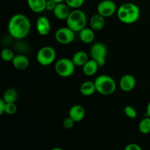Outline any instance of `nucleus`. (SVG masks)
<instances>
[{"label": "nucleus", "instance_id": "412c9836", "mask_svg": "<svg viewBox=\"0 0 150 150\" xmlns=\"http://www.w3.org/2000/svg\"><path fill=\"white\" fill-rule=\"evenodd\" d=\"M18 98V93L15 88H7L3 94L2 99L6 103H16Z\"/></svg>", "mask_w": 150, "mask_h": 150}, {"label": "nucleus", "instance_id": "393cba45", "mask_svg": "<svg viewBox=\"0 0 150 150\" xmlns=\"http://www.w3.org/2000/svg\"><path fill=\"white\" fill-rule=\"evenodd\" d=\"M85 0H65L64 2L67 4L70 8L76 10L79 9L83 4H84Z\"/></svg>", "mask_w": 150, "mask_h": 150}, {"label": "nucleus", "instance_id": "1a4fd4ad", "mask_svg": "<svg viewBox=\"0 0 150 150\" xmlns=\"http://www.w3.org/2000/svg\"><path fill=\"white\" fill-rule=\"evenodd\" d=\"M117 7L116 3L112 0H103L97 7V13L101 15L104 18H108L112 16L117 13Z\"/></svg>", "mask_w": 150, "mask_h": 150}, {"label": "nucleus", "instance_id": "4468645a", "mask_svg": "<svg viewBox=\"0 0 150 150\" xmlns=\"http://www.w3.org/2000/svg\"><path fill=\"white\" fill-rule=\"evenodd\" d=\"M12 64L17 70L23 71L29 67V60L28 57L23 54H17L12 60Z\"/></svg>", "mask_w": 150, "mask_h": 150}, {"label": "nucleus", "instance_id": "4be33fe9", "mask_svg": "<svg viewBox=\"0 0 150 150\" xmlns=\"http://www.w3.org/2000/svg\"><path fill=\"white\" fill-rule=\"evenodd\" d=\"M139 130L144 135L150 133V117L146 116L139 122Z\"/></svg>", "mask_w": 150, "mask_h": 150}, {"label": "nucleus", "instance_id": "f03ea898", "mask_svg": "<svg viewBox=\"0 0 150 150\" xmlns=\"http://www.w3.org/2000/svg\"><path fill=\"white\" fill-rule=\"evenodd\" d=\"M119 20L125 24H132L137 21L141 16V10L137 4L125 2L120 6L117 11Z\"/></svg>", "mask_w": 150, "mask_h": 150}, {"label": "nucleus", "instance_id": "f257e3e1", "mask_svg": "<svg viewBox=\"0 0 150 150\" xmlns=\"http://www.w3.org/2000/svg\"><path fill=\"white\" fill-rule=\"evenodd\" d=\"M7 29L10 36L17 40L23 39L31 31V22L25 15L16 13L10 18Z\"/></svg>", "mask_w": 150, "mask_h": 150}, {"label": "nucleus", "instance_id": "7ed1b4c3", "mask_svg": "<svg viewBox=\"0 0 150 150\" xmlns=\"http://www.w3.org/2000/svg\"><path fill=\"white\" fill-rule=\"evenodd\" d=\"M95 85L97 92L103 96H110L117 89V83L111 76L107 74H100L95 78Z\"/></svg>", "mask_w": 150, "mask_h": 150}, {"label": "nucleus", "instance_id": "7c9ffc66", "mask_svg": "<svg viewBox=\"0 0 150 150\" xmlns=\"http://www.w3.org/2000/svg\"><path fill=\"white\" fill-rule=\"evenodd\" d=\"M146 116L150 117V101L148 103L147 106H146Z\"/></svg>", "mask_w": 150, "mask_h": 150}, {"label": "nucleus", "instance_id": "f8f14e48", "mask_svg": "<svg viewBox=\"0 0 150 150\" xmlns=\"http://www.w3.org/2000/svg\"><path fill=\"white\" fill-rule=\"evenodd\" d=\"M85 109L80 104H74L69 110L68 116L71 118L75 122H79L85 117Z\"/></svg>", "mask_w": 150, "mask_h": 150}, {"label": "nucleus", "instance_id": "473e14b6", "mask_svg": "<svg viewBox=\"0 0 150 150\" xmlns=\"http://www.w3.org/2000/svg\"><path fill=\"white\" fill-rule=\"evenodd\" d=\"M51 150H64V149H62V148H59V147H55V148L51 149Z\"/></svg>", "mask_w": 150, "mask_h": 150}, {"label": "nucleus", "instance_id": "9d476101", "mask_svg": "<svg viewBox=\"0 0 150 150\" xmlns=\"http://www.w3.org/2000/svg\"><path fill=\"white\" fill-rule=\"evenodd\" d=\"M36 29L38 33L41 36L48 35L51 31V22L45 16H41L36 21Z\"/></svg>", "mask_w": 150, "mask_h": 150}, {"label": "nucleus", "instance_id": "2eb2a0df", "mask_svg": "<svg viewBox=\"0 0 150 150\" xmlns=\"http://www.w3.org/2000/svg\"><path fill=\"white\" fill-rule=\"evenodd\" d=\"M89 25L94 31L101 30L103 29L105 25V18L97 13L90 18Z\"/></svg>", "mask_w": 150, "mask_h": 150}, {"label": "nucleus", "instance_id": "20e7f679", "mask_svg": "<svg viewBox=\"0 0 150 150\" xmlns=\"http://www.w3.org/2000/svg\"><path fill=\"white\" fill-rule=\"evenodd\" d=\"M66 22L68 27L73 29L75 32H79L83 28L86 27L87 17L83 10L76 9L71 10Z\"/></svg>", "mask_w": 150, "mask_h": 150}, {"label": "nucleus", "instance_id": "c756f323", "mask_svg": "<svg viewBox=\"0 0 150 150\" xmlns=\"http://www.w3.org/2000/svg\"><path fill=\"white\" fill-rule=\"evenodd\" d=\"M6 102L1 99H0V115H3L4 113V110H5Z\"/></svg>", "mask_w": 150, "mask_h": 150}, {"label": "nucleus", "instance_id": "9b49d317", "mask_svg": "<svg viewBox=\"0 0 150 150\" xmlns=\"http://www.w3.org/2000/svg\"><path fill=\"white\" fill-rule=\"evenodd\" d=\"M136 85V79L132 74H125L120 79L119 85L122 91L125 92H130L133 91Z\"/></svg>", "mask_w": 150, "mask_h": 150}, {"label": "nucleus", "instance_id": "0eeeda50", "mask_svg": "<svg viewBox=\"0 0 150 150\" xmlns=\"http://www.w3.org/2000/svg\"><path fill=\"white\" fill-rule=\"evenodd\" d=\"M108 53L106 46L101 42L95 43L90 49L91 58L95 60L100 67L105 66Z\"/></svg>", "mask_w": 150, "mask_h": 150}, {"label": "nucleus", "instance_id": "b1692460", "mask_svg": "<svg viewBox=\"0 0 150 150\" xmlns=\"http://www.w3.org/2000/svg\"><path fill=\"white\" fill-rule=\"evenodd\" d=\"M124 112H125V114L126 115V116H127V118H129V119H136L138 116V113H137V111H136V108H134L133 106H130V105L125 106L124 109Z\"/></svg>", "mask_w": 150, "mask_h": 150}, {"label": "nucleus", "instance_id": "6ab92c4d", "mask_svg": "<svg viewBox=\"0 0 150 150\" xmlns=\"http://www.w3.org/2000/svg\"><path fill=\"white\" fill-rule=\"evenodd\" d=\"M29 8L32 12L40 13L45 10L47 0H26Z\"/></svg>", "mask_w": 150, "mask_h": 150}, {"label": "nucleus", "instance_id": "cd10ccee", "mask_svg": "<svg viewBox=\"0 0 150 150\" xmlns=\"http://www.w3.org/2000/svg\"><path fill=\"white\" fill-rule=\"evenodd\" d=\"M57 3L53 1V0H47L46 5H45V10L54 12V9L57 7Z\"/></svg>", "mask_w": 150, "mask_h": 150}, {"label": "nucleus", "instance_id": "39448f33", "mask_svg": "<svg viewBox=\"0 0 150 150\" xmlns=\"http://www.w3.org/2000/svg\"><path fill=\"white\" fill-rule=\"evenodd\" d=\"M76 66L72 59L67 57H62L55 63L54 69L56 73L61 77H70L74 74Z\"/></svg>", "mask_w": 150, "mask_h": 150}, {"label": "nucleus", "instance_id": "6e6552de", "mask_svg": "<svg viewBox=\"0 0 150 150\" xmlns=\"http://www.w3.org/2000/svg\"><path fill=\"white\" fill-rule=\"evenodd\" d=\"M55 39L57 42L62 45L70 44L74 41L76 32L67 26L59 27L55 32Z\"/></svg>", "mask_w": 150, "mask_h": 150}, {"label": "nucleus", "instance_id": "c85d7f7f", "mask_svg": "<svg viewBox=\"0 0 150 150\" xmlns=\"http://www.w3.org/2000/svg\"><path fill=\"white\" fill-rule=\"evenodd\" d=\"M124 150H142V146L139 145L138 144H135V143H131L129 144L125 147Z\"/></svg>", "mask_w": 150, "mask_h": 150}, {"label": "nucleus", "instance_id": "5701e85b", "mask_svg": "<svg viewBox=\"0 0 150 150\" xmlns=\"http://www.w3.org/2000/svg\"><path fill=\"white\" fill-rule=\"evenodd\" d=\"M15 54L13 50L9 48H4V49L1 50V57L3 60L6 62H12L13 58L15 57Z\"/></svg>", "mask_w": 150, "mask_h": 150}, {"label": "nucleus", "instance_id": "dca6fc26", "mask_svg": "<svg viewBox=\"0 0 150 150\" xmlns=\"http://www.w3.org/2000/svg\"><path fill=\"white\" fill-rule=\"evenodd\" d=\"M99 67L100 66H98L97 62L95 60L91 58L82 66V70H83V73L86 76H92L96 74Z\"/></svg>", "mask_w": 150, "mask_h": 150}, {"label": "nucleus", "instance_id": "aec40b11", "mask_svg": "<svg viewBox=\"0 0 150 150\" xmlns=\"http://www.w3.org/2000/svg\"><path fill=\"white\" fill-rule=\"evenodd\" d=\"M89 60L88 54L84 51H76L72 57V60L75 66H79V67H82Z\"/></svg>", "mask_w": 150, "mask_h": 150}, {"label": "nucleus", "instance_id": "a211bd4d", "mask_svg": "<svg viewBox=\"0 0 150 150\" xmlns=\"http://www.w3.org/2000/svg\"><path fill=\"white\" fill-rule=\"evenodd\" d=\"M80 40L84 44H91L95 38V31L91 27H85L79 32Z\"/></svg>", "mask_w": 150, "mask_h": 150}, {"label": "nucleus", "instance_id": "2f4dec72", "mask_svg": "<svg viewBox=\"0 0 150 150\" xmlns=\"http://www.w3.org/2000/svg\"><path fill=\"white\" fill-rule=\"evenodd\" d=\"M53 1H55V2H57V4H58V3L64 2V1H65V0H53Z\"/></svg>", "mask_w": 150, "mask_h": 150}, {"label": "nucleus", "instance_id": "f3484780", "mask_svg": "<svg viewBox=\"0 0 150 150\" xmlns=\"http://www.w3.org/2000/svg\"><path fill=\"white\" fill-rule=\"evenodd\" d=\"M80 93L84 96H90L97 92L95 82L92 81H85L80 85Z\"/></svg>", "mask_w": 150, "mask_h": 150}, {"label": "nucleus", "instance_id": "ddd939ff", "mask_svg": "<svg viewBox=\"0 0 150 150\" xmlns=\"http://www.w3.org/2000/svg\"><path fill=\"white\" fill-rule=\"evenodd\" d=\"M70 7L67 6V4L65 2L58 3L57 4V7L54 10V14L55 17L59 20H67L68 18L69 15L70 13Z\"/></svg>", "mask_w": 150, "mask_h": 150}, {"label": "nucleus", "instance_id": "bb28decb", "mask_svg": "<svg viewBox=\"0 0 150 150\" xmlns=\"http://www.w3.org/2000/svg\"><path fill=\"white\" fill-rule=\"evenodd\" d=\"M75 123H76V122H75L71 118L68 116V117L64 119V121H63L62 122V126L64 129H70L74 126Z\"/></svg>", "mask_w": 150, "mask_h": 150}, {"label": "nucleus", "instance_id": "423d86ee", "mask_svg": "<svg viewBox=\"0 0 150 150\" xmlns=\"http://www.w3.org/2000/svg\"><path fill=\"white\" fill-rule=\"evenodd\" d=\"M57 57L55 49L50 46L41 47L37 52L36 59L40 65L43 66H51L54 63Z\"/></svg>", "mask_w": 150, "mask_h": 150}, {"label": "nucleus", "instance_id": "a878e982", "mask_svg": "<svg viewBox=\"0 0 150 150\" xmlns=\"http://www.w3.org/2000/svg\"><path fill=\"white\" fill-rule=\"evenodd\" d=\"M18 107L16 103L10 102L6 103L5 110H4V113L7 115H13L17 112Z\"/></svg>", "mask_w": 150, "mask_h": 150}]
</instances>
